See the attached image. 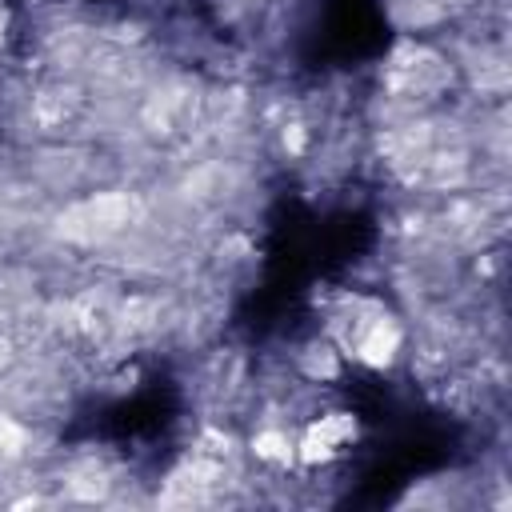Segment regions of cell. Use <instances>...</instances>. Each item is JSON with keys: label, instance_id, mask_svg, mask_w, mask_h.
<instances>
[{"label": "cell", "instance_id": "cell-1", "mask_svg": "<svg viewBox=\"0 0 512 512\" xmlns=\"http://www.w3.org/2000/svg\"><path fill=\"white\" fill-rule=\"evenodd\" d=\"M396 348H400V328H396L388 316L360 320V328H356V336H352L356 360H364L368 368H384V364H392Z\"/></svg>", "mask_w": 512, "mask_h": 512}, {"label": "cell", "instance_id": "cell-2", "mask_svg": "<svg viewBox=\"0 0 512 512\" xmlns=\"http://www.w3.org/2000/svg\"><path fill=\"white\" fill-rule=\"evenodd\" d=\"M124 216H128V204L120 200V196H100V200H88V204H80L72 216H68V232L72 236H84V240H96V236H108V232H116L120 224H124Z\"/></svg>", "mask_w": 512, "mask_h": 512}, {"label": "cell", "instance_id": "cell-3", "mask_svg": "<svg viewBox=\"0 0 512 512\" xmlns=\"http://www.w3.org/2000/svg\"><path fill=\"white\" fill-rule=\"evenodd\" d=\"M308 432H316L320 440H328L332 448H340V444H348V440H356V416L352 412H328V416H320L316 424H308Z\"/></svg>", "mask_w": 512, "mask_h": 512}, {"label": "cell", "instance_id": "cell-4", "mask_svg": "<svg viewBox=\"0 0 512 512\" xmlns=\"http://www.w3.org/2000/svg\"><path fill=\"white\" fill-rule=\"evenodd\" d=\"M252 448H256L260 460H272V464H288V460L296 456V444H292L284 432H276V428L260 432V436L252 440Z\"/></svg>", "mask_w": 512, "mask_h": 512}, {"label": "cell", "instance_id": "cell-5", "mask_svg": "<svg viewBox=\"0 0 512 512\" xmlns=\"http://www.w3.org/2000/svg\"><path fill=\"white\" fill-rule=\"evenodd\" d=\"M304 368H308V376H320V380H328V376H336V352H332L328 344H320V348H312V352H308Z\"/></svg>", "mask_w": 512, "mask_h": 512}]
</instances>
